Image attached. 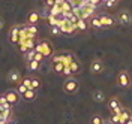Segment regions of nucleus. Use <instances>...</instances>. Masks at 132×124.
<instances>
[{"mask_svg": "<svg viewBox=\"0 0 132 124\" xmlns=\"http://www.w3.org/2000/svg\"><path fill=\"white\" fill-rule=\"evenodd\" d=\"M104 69H105V66H104V63L101 60H93L90 63L92 73H101V72H104Z\"/></svg>", "mask_w": 132, "mask_h": 124, "instance_id": "obj_6", "label": "nucleus"}, {"mask_svg": "<svg viewBox=\"0 0 132 124\" xmlns=\"http://www.w3.org/2000/svg\"><path fill=\"white\" fill-rule=\"evenodd\" d=\"M35 52H36L35 50H29L27 52H26V61H27V63L32 61L33 58H35Z\"/></svg>", "mask_w": 132, "mask_h": 124, "instance_id": "obj_24", "label": "nucleus"}, {"mask_svg": "<svg viewBox=\"0 0 132 124\" xmlns=\"http://www.w3.org/2000/svg\"><path fill=\"white\" fill-rule=\"evenodd\" d=\"M39 87H41V81H39L38 78H32V88L36 90V88H39Z\"/></svg>", "mask_w": 132, "mask_h": 124, "instance_id": "obj_28", "label": "nucleus"}, {"mask_svg": "<svg viewBox=\"0 0 132 124\" xmlns=\"http://www.w3.org/2000/svg\"><path fill=\"white\" fill-rule=\"evenodd\" d=\"M104 2H107V0H102V5H104Z\"/></svg>", "mask_w": 132, "mask_h": 124, "instance_id": "obj_44", "label": "nucleus"}, {"mask_svg": "<svg viewBox=\"0 0 132 124\" xmlns=\"http://www.w3.org/2000/svg\"><path fill=\"white\" fill-rule=\"evenodd\" d=\"M39 20H41V17H39V14L33 11V12H30V14H29V18H27V23H29V24H36V23H38Z\"/></svg>", "mask_w": 132, "mask_h": 124, "instance_id": "obj_18", "label": "nucleus"}, {"mask_svg": "<svg viewBox=\"0 0 132 124\" xmlns=\"http://www.w3.org/2000/svg\"><path fill=\"white\" fill-rule=\"evenodd\" d=\"M23 97H24V100H27V102H33V100L36 99V90L29 88V90L23 94Z\"/></svg>", "mask_w": 132, "mask_h": 124, "instance_id": "obj_15", "label": "nucleus"}, {"mask_svg": "<svg viewBox=\"0 0 132 124\" xmlns=\"http://www.w3.org/2000/svg\"><path fill=\"white\" fill-rule=\"evenodd\" d=\"M0 111H12V105L9 102H5L0 105Z\"/></svg>", "mask_w": 132, "mask_h": 124, "instance_id": "obj_27", "label": "nucleus"}, {"mask_svg": "<svg viewBox=\"0 0 132 124\" xmlns=\"http://www.w3.org/2000/svg\"><path fill=\"white\" fill-rule=\"evenodd\" d=\"M89 24H90L92 28H96V30H99V28H104V25H102L101 20H99V15H98V17H96V15L90 17V20H89Z\"/></svg>", "mask_w": 132, "mask_h": 124, "instance_id": "obj_11", "label": "nucleus"}, {"mask_svg": "<svg viewBox=\"0 0 132 124\" xmlns=\"http://www.w3.org/2000/svg\"><path fill=\"white\" fill-rule=\"evenodd\" d=\"M104 123V120H102V118H101V117H93V118H92V124H102Z\"/></svg>", "mask_w": 132, "mask_h": 124, "instance_id": "obj_34", "label": "nucleus"}, {"mask_svg": "<svg viewBox=\"0 0 132 124\" xmlns=\"http://www.w3.org/2000/svg\"><path fill=\"white\" fill-rule=\"evenodd\" d=\"M27 64H29V70H32V72L38 70V69H39V66H41V63H39V61H36V60H32V61H29Z\"/></svg>", "mask_w": 132, "mask_h": 124, "instance_id": "obj_21", "label": "nucleus"}, {"mask_svg": "<svg viewBox=\"0 0 132 124\" xmlns=\"http://www.w3.org/2000/svg\"><path fill=\"white\" fill-rule=\"evenodd\" d=\"M26 45H27L29 50H35V46H36V41H35V39H26Z\"/></svg>", "mask_w": 132, "mask_h": 124, "instance_id": "obj_26", "label": "nucleus"}, {"mask_svg": "<svg viewBox=\"0 0 132 124\" xmlns=\"http://www.w3.org/2000/svg\"><path fill=\"white\" fill-rule=\"evenodd\" d=\"M122 109H123V108H122ZM122 109H120V111H122ZM120 111H116L114 114L111 115L110 121H111L113 124H120Z\"/></svg>", "mask_w": 132, "mask_h": 124, "instance_id": "obj_19", "label": "nucleus"}, {"mask_svg": "<svg viewBox=\"0 0 132 124\" xmlns=\"http://www.w3.org/2000/svg\"><path fill=\"white\" fill-rule=\"evenodd\" d=\"M45 2H47L48 6H53V5H54V0H45Z\"/></svg>", "mask_w": 132, "mask_h": 124, "instance_id": "obj_39", "label": "nucleus"}, {"mask_svg": "<svg viewBox=\"0 0 132 124\" xmlns=\"http://www.w3.org/2000/svg\"><path fill=\"white\" fill-rule=\"evenodd\" d=\"M5 97L8 100L11 105H15L16 102L20 100V94H18V91H14V90H9L6 94H5Z\"/></svg>", "mask_w": 132, "mask_h": 124, "instance_id": "obj_9", "label": "nucleus"}, {"mask_svg": "<svg viewBox=\"0 0 132 124\" xmlns=\"http://www.w3.org/2000/svg\"><path fill=\"white\" fill-rule=\"evenodd\" d=\"M117 3H119V0H107V2H104V6L105 8H113Z\"/></svg>", "mask_w": 132, "mask_h": 124, "instance_id": "obj_29", "label": "nucleus"}, {"mask_svg": "<svg viewBox=\"0 0 132 124\" xmlns=\"http://www.w3.org/2000/svg\"><path fill=\"white\" fill-rule=\"evenodd\" d=\"M87 2H89L90 5H93V6H96V8L102 5V0H87Z\"/></svg>", "mask_w": 132, "mask_h": 124, "instance_id": "obj_37", "label": "nucleus"}, {"mask_svg": "<svg viewBox=\"0 0 132 124\" xmlns=\"http://www.w3.org/2000/svg\"><path fill=\"white\" fill-rule=\"evenodd\" d=\"M51 34H54V36H59V34H62V30H60V27H57V25H53V27H51Z\"/></svg>", "mask_w": 132, "mask_h": 124, "instance_id": "obj_30", "label": "nucleus"}, {"mask_svg": "<svg viewBox=\"0 0 132 124\" xmlns=\"http://www.w3.org/2000/svg\"><path fill=\"white\" fill-rule=\"evenodd\" d=\"M74 60V55L71 54V52H68V54H63V58H62V63L68 66V64H71V61Z\"/></svg>", "mask_w": 132, "mask_h": 124, "instance_id": "obj_20", "label": "nucleus"}, {"mask_svg": "<svg viewBox=\"0 0 132 124\" xmlns=\"http://www.w3.org/2000/svg\"><path fill=\"white\" fill-rule=\"evenodd\" d=\"M63 67H65L63 63H53V70H54L56 73H62V72H63Z\"/></svg>", "mask_w": 132, "mask_h": 124, "instance_id": "obj_22", "label": "nucleus"}, {"mask_svg": "<svg viewBox=\"0 0 132 124\" xmlns=\"http://www.w3.org/2000/svg\"><path fill=\"white\" fill-rule=\"evenodd\" d=\"M8 79H9V82H12V84H20L21 82V75H20V72L16 69H12L8 73Z\"/></svg>", "mask_w": 132, "mask_h": 124, "instance_id": "obj_8", "label": "nucleus"}, {"mask_svg": "<svg viewBox=\"0 0 132 124\" xmlns=\"http://www.w3.org/2000/svg\"><path fill=\"white\" fill-rule=\"evenodd\" d=\"M78 88H80V82H78V79L74 78V76H68L66 81L63 82V90H65V93H68V94L77 93Z\"/></svg>", "mask_w": 132, "mask_h": 124, "instance_id": "obj_2", "label": "nucleus"}, {"mask_svg": "<svg viewBox=\"0 0 132 124\" xmlns=\"http://www.w3.org/2000/svg\"><path fill=\"white\" fill-rule=\"evenodd\" d=\"M108 108H110L113 112H116V111H120L123 106H122V103H120L119 97H111V99L108 100Z\"/></svg>", "mask_w": 132, "mask_h": 124, "instance_id": "obj_7", "label": "nucleus"}, {"mask_svg": "<svg viewBox=\"0 0 132 124\" xmlns=\"http://www.w3.org/2000/svg\"><path fill=\"white\" fill-rule=\"evenodd\" d=\"M5 102H8V100H6L5 94H3V96H0V105H2V103H5Z\"/></svg>", "mask_w": 132, "mask_h": 124, "instance_id": "obj_38", "label": "nucleus"}, {"mask_svg": "<svg viewBox=\"0 0 132 124\" xmlns=\"http://www.w3.org/2000/svg\"><path fill=\"white\" fill-rule=\"evenodd\" d=\"M47 21H48L50 27H53V25H57V17H56V15H51V14H48Z\"/></svg>", "mask_w": 132, "mask_h": 124, "instance_id": "obj_23", "label": "nucleus"}, {"mask_svg": "<svg viewBox=\"0 0 132 124\" xmlns=\"http://www.w3.org/2000/svg\"><path fill=\"white\" fill-rule=\"evenodd\" d=\"M27 90H29V88H27V87H26L23 82H20V84H18V87H16V91H18V94H21V96H23V94H24Z\"/></svg>", "mask_w": 132, "mask_h": 124, "instance_id": "obj_25", "label": "nucleus"}, {"mask_svg": "<svg viewBox=\"0 0 132 124\" xmlns=\"http://www.w3.org/2000/svg\"><path fill=\"white\" fill-rule=\"evenodd\" d=\"M21 82L24 84L27 88H32V78H23V79H21Z\"/></svg>", "mask_w": 132, "mask_h": 124, "instance_id": "obj_31", "label": "nucleus"}, {"mask_svg": "<svg viewBox=\"0 0 132 124\" xmlns=\"http://www.w3.org/2000/svg\"><path fill=\"white\" fill-rule=\"evenodd\" d=\"M77 28L80 32H86L90 28V24H89V20H82V18H78V23H77Z\"/></svg>", "mask_w": 132, "mask_h": 124, "instance_id": "obj_12", "label": "nucleus"}, {"mask_svg": "<svg viewBox=\"0 0 132 124\" xmlns=\"http://www.w3.org/2000/svg\"><path fill=\"white\" fill-rule=\"evenodd\" d=\"M6 124H15V123H12V121H8V123H6Z\"/></svg>", "mask_w": 132, "mask_h": 124, "instance_id": "obj_43", "label": "nucleus"}, {"mask_svg": "<svg viewBox=\"0 0 132 124\" xmlns=\"http://www.w3.org/2000/svg\"><path fill=\"white\" fill-rule=\"evenodd\" d=\"M44 55H42L41 52H38V51H36V52H35V58H33V60H36V61H39V63H41L42 60H44Z\"/></svg>", "mask_w": 132, "mask_h": 124, "instance_id": "obj_36", "label": "nucleus"}, {"mask_svg": "<svg viewBox=\"0 0 132 124\" xmlns=\"http://www.w3.org/2000/svg\"><path fill=\"white\" fill-rule=\"evenodd\" d=\"M3 24H5V23H3V20H2V17H0V30L3 28Z\"/></svg>", "mask_w": 132, "mask_h": 124, "instance_id": "obj_40", "label": "nucleus"}, {"mask_svg": "<svg viewBox=\"0 0 132 124\" xmlns=\"http://www.w3.org/2000/svg\"><path fill=\"white\" fill-rule=\"evenodd\" d=\"M131 120H132V112H131Z\"/></svg>", "mask_w": 132, "mask_h": 124, "instance_id": "obj_45", "label": "nucleus"}, {"mask_svg": "<svg viewBox=\"0 0 132 124\" xmlns=\"http://www.w3.org/2000/svg\"><path fill=\"white\" fill-rule=\"evenodd\" d=\"M102 124H113V123H111V121H104Z\"/></svg>", "mask_w": 132, "mask_h": 124, "instance_id": "obj_41", "label": "nucleus"}, {"mask_svg": "<svg viewBox=\"0 0 132 124\" xmlns=\"http://www.w3.org/2000/svg\"><path fill=\"white\" fill-rule=\"evenodd\" d=\"M62 73L66 75V76H72V72H71V67H69V64L63 67V72H62Z\"/></svg>", "mask_w": 132, "mask_h": 124, "instance_id": "obj_35", "label": "nucleus"}, {"mask_svg": "<svg viewBox=\"0 0 132 124\" xmlns=\"http://www.w3.org/2000/svg\"><path fill=\"white\" fill-rule=\"evenodd\" d=\"M131 112L132 111H128V109H125V108L120 111V124H126L131 120Z\"/></svg>", "mask_w": 132, "mask_h": 124, "instance_id": "obj_13", "label": "nucleus"}, {"mask_svg": "<svg viewBox=\"0 0 132 124\" xmlns=\"http://www.w3.org/2000/svg\"><path fill=\"white\" fill-rule=\"evenodd\" d=\"M126 124H132V120H129V121H128V123H126Z\"/></svg>", "mask_w": 132, "mask_h": 124, "instance_id": "obj_42", "label": "nucleus"}, {"mask_svg": "<svg viewBox=\"0 0 132 124\" xmlns=\"http://www.w3.org/2000/svg\"><path fill=\"white\" fill-rule=\"evenodd\" d=\"M117 21H119L122 25H129V24L132 23V15H131V12H129L128 9L120 11V12H119V15H117Z\"/></svg>", "mask_w": 132, "mask_h": 124, "instance_id": "obj_4", "label": "nucleus"}, {"mask_svg": "<svg viewBox=\"0 0 132 124\" xmlns=\"http://www.w3.org/2000/svg\"><path fill=\"white\" fill-rule=\"evenodd\" d=\"M53 63H62V58H63V54H57V55H54L53 54Z\"/></svg>", "mask_w": 132, "mask_h": 124, "instance_id": "obj_32", "label": "nucleus"}, {"mask_svg": "<svg viewBox=\"0 0 132 124\" xmlns=\"http://www.w3.org/2000/svg\"><path fill=\"white\" fill-rule=\"evenodd\" d=\"M50 14L51 15H63V11H62V6L60 5H57V3H54L53 6H50Z\"/></svg>", "mask_w": 132, "mask_h": 124, "instance_id": "obj_17", "label": "nucleus"}, {"mask_svg": "<svg viewBox=\"0 0 132 124\" xmlns=\"http://www.w3.org/2000/svg\"><path fill=\"white\" fill-rule=\"evenodd\" d=\"M35 51L41 52L44 57H53V54H54L53 45H51L48 41H41L39 43H36V46H35Z\"/></svg>", "mask_w": 132, "mask_h": 124, "instance_id": "obj_1", "label": "nucleus"}, {"mask_svg": "<svg viewBox=\"0 0 132 124\" xmlns=\"http://www.w3.org/2000/svg\"><path fill=\"white\" fill-rule=\"evenodd\" d=\"M117 84L120 87H123V88H128L131 85V75L128 73L126 70L119 72V75H117Z\"/></svg>", "mask_w": 132, "mask_h": 124, "instance_id": "obj_3", "label": "nucleus"}, {"mask_svg": "<svg viewBox=\"0 0 132 124\" xmlns=\"http://www.w3.org/2000/svg\"><path fill=\"white\" fill-rule=\"evenodd\" d=\"M20 25H14L12 28H11V32H9V39L12 43H18L20 41Z\"/></svg>", "mask_w": 132, "mask_h": 124, "instance_id": "obj_10", "label": "nucleus"}, {"mask_svg": "<svg viewBox=\"0 0 132 124\" xmlns=\"http://www.w3.org/2000/svg\"><path fill=\"white\" fill-rule=\"evenodd\" d=\"M99 20H101V23L104 27H113L116 24V20L111 15H108V14H102V15H99Z\"/></svg>", "mask_w": 132, "mask_h": 124, "instance_id": "obj_5", "label": "nucleus"}, {"mask_svg": "<svg viewBox=\"0 0 132 124\" xmlns=\"http://www.w3.org/2000/svg\"><path fill=\"white\" fill-rule=\"evenodd\" d=\"M69 67H71V72H72V75H75V73H78V72L81 70V63H80V61H77V60L74 58V60L71 61Z\"/></svg>", "mask_w": 132, "mask_h": 124, "instance_id": "obj_16", "label": "nucleus"}, {"mask_svg": "<svg viewBox=\"0 0 132 124\" xmlns=\"http://www.w3.org/2000/svg\"><path fill=\"white\" fill-rule=\"evenodd\" d=\"M16 45H18V46H20V51H21V52H27V51H29V48H27V45H26V42H21V43H16Z\"/></svg>", "mask_w": 132, "mask_h": 124, "instance_id": "obj_33", "label": "nucleus"}, {"mask_svg": "<svg viewBox=\"0 0 132 124\" xmlns=\"http://www.w3.org/2000/svg\"><path fill=\"white\" fill-rule=\"evenodd\" d=\"M92 99L95 100L96 103H102V102L105 100V94H104V91L96 90V91H93V94H92Z\"/></svg>", "mask_w": 132, "mask_h": 124, "instance_id": "obj_14", "label": "nucleus"}]
</instances>
